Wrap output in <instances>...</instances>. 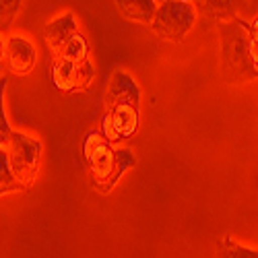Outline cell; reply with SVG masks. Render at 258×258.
Here are the masks:
<instances>
[{
    "label": "cell",
    "instance_id": "1",
    "mask_svg": "<svg viewBox=\"0 0 258 258\" xmlns=\"http://www.w3.org/2000/svg\"><path fill=\"white\" fill-rule=\"evenodd\" d=\"M141 126V87L126 71H116L107 83L101 133L110 143L133 139Z\"/></svg>",
    "mask_w": 258,
    "mask_h": 258
},
{
    "label": "cell",
    "instance_id": "2",
    "mask_svg": "<svg viewBox=\"0 0 258 258\" xmlns=\"http://www.w3.org/2000/svg\"><path fill=\"white\" fill-rule=\"evenodd\" d=\"M83 159L87 176L97 192H110L118 186L122 176L137 163L131 149H118L105 139L101 128H93L83 137Z\"/></svg>",
    "mask_w": 258,
    "mask_h": 258
},
{
    "label": "cell",
    "instance_id": "3",
    "mask_svg": "<svg viewBox=\"0 0 258 258\" xmlns=\"http://www.w3.org/2000/svg\"><path fill=\"white\" fill-rule=\"evenodd\" d=\"M5 149L15 178L25 188L33 186L44 159V143L39 141V137L25 131H13Z\"/></svg>",
    "mask_w": 258,
    "mask_h": 258
},
{
    "label": "cell",
    "instance_id": "4",
    "mask_svg": "<svg viewBox=\"0 0 258 258\" xmlns=\"http://www.w3.org/2000/svg\"><path fill=\"white\" fill-rule=\"evenodd\" d=\"M197 25V11L188 0H163L157 5L151 27L163 41H184Z\"/></svg>",
    "mask_w": 258,
    "mask_h": 258
},
{
    "label": "cell",
    "instance_id": "5",
    "mask_svg": "<svg viewBox=\"0 0 258 258\" xmlns=\"http://www.w3.org/2000/svg\"><path fill=\"white\" fill-rule=\"evenodd\" d=\"M37 64V48L35 44L21 33H9L5 41V58L3 69L15 77H27L33 73Z\"/></svg>",
    "mask_w": 258,
    "mask_h": 258
},
{
    "label": "cell",
    "instance_id": "6",
    "mask_svg": "<svg viewBox=\"0 0 258 258\" xmlns=\"http://www.w3.org/2000/svg\"><path fill=\"white\" fill-rule=\"evenodd\" d=\"M79 29V21L75 17V13L67 11V13H60L58 17H54L52 21H48L46 27H44V39H46V46L48 50L56 56L62 46L77 33Z\"/></svg>",
    "mask_w": 258,
    "mask_h": 258
},
{
    "label": "cell",
    "instance_id": "7",
    "mask_svg": "<svg viewBox=\"0 0 258 258\" xmlns=\"http://www.w3.org/2000/svg\"><path fill=\"white\" fill-rule=\"evenodd\" d=\"M118 11L133 23L139 25H151L157 3L155 0H114Z\"/></svg>",
    "mask_w": 258,
    "mask_h": 258
},
{
    "label": "cell",
    "instance_id": "8",
    "mask_svg": "<svg viewBox=\"0 0 258 258\" xmlns=\"http://www.w3.org/2000/svg\"><path fill=\"white\" fill-rule=\"evenodd\" d=\"M77 67L79 64L69 62L60 56L52 60V83L62 93H77Z\"/></svg>",
    "mask_w": 258,
    "mask_h": 258
},
{
    "label": "cell",
    "instance_id": "9",
    "mask_svg": "<svg viewBox=\"0 0 258 258\" xmlns=\"http://www.w3.org/2000/svg\"><path fill=\"white\" fill-rule=\"evenodd\" d=\"M195 7L197 13L227 23V21L235 19V0H188Z\"/></svg>",
    "mask_w": 258,
    "mask_h": 258
},
{
    "label": "cell",
    "instance_id": "10",
    "mask_svg": "<svg viewBox=\"0 0 258 258\" xmlns=\"http://www.w3.org/2000/svg\"><path fill=\"white\" fill-rule=\"evenodd\" d=\"M91 54V48H89V41H87V35H85L83 31H77L67 44L62 46V50L56 54L64 60L69 62H75V64H81L83 60H87Z\"/></svg>",
    "mask_w": 258,
    "mask_h": 258
},
{
    "label": "cell",
    "instance_id": "11",
    "mask_svg": "<svg viewBox=\"0 0 258 258\" xmlns=\"http://www.w3.org/2000/svg\"><path fill=\"white\" fill-rule=\"evenodd\" d=\"M23 190H27V188L15 178L9 157H7V149L0 147V197L13 195V192H23Z\"/></svg>",
    "mask_w": 258,
    "mask_h": 258
},
{
    "label": "cell",
    "instance_id": "12",
    "mask_svg": "<svg viewBox=\"0 0 258 258\" xmlns=\"http://www.w3.org/2000/svg\"><path fill=\"white\" fill-rule=\"evenodd\" d=\"M23 0H0V33H7L19 17Z\"/></svg>",
    "mask_w": 258,
    "mask_h": 258
},
{
    "label": "cell",
    "instance_id": "13",
    "mask_svg": "<svg viewBox=\"0 0 258 258\" xmlns=\"http://www.w3.org/2000/svg\"><path fill=\"white\" fill-rule=\"evenodd\" d=\"M217 256H227V258H258V250L242 246L238 242H233L231 238L223 240L217 248Z\"/></svg>",
    "mask_w": 258,
    "mask_h": 258
},
{
    "label": "cell",
    "instance_id": "14",
    "mask_svg": "<svg viewBox=\"0 0 258 258\" xmlns=\"http://www.w3.org/2000/svg\"><path fill=\"white\" fill-rule=\"evenodd\" d=\"M5 91H7V79L0 77V147H5L11 133L15 128L11 126L9 118H7V110H5Z\"/></svg>",
    "mask_w": 258,
    "mask_h": 258
},
{
    "label": "cell",
    "instance_id": "15",
    "mask_svg": "<svg viewBox=\"0 0 258 258\" xmlns=\"http://www.w3.org/2000/svg\"><path fill=\"white\" fill-rule=\"evenodd\" d=\"M93 81H95V67L91 58H87L77 67V93L87 91Z\"/></svg>",
    "mask_w": 258,
    "mask_h": 258
},
{
    "label": "cell",
    "instance_id": "16",
    "mask_svg": "<svg viewBox=\"0 0 258 258\" xmlns=\"http://www.w3.org/2000/svg\"><path fill=\"white\" fill-rule=\"evenodd\" d=\"M248 50H250L252 69L254 73H258V17L248 25Z\"/></svg>",
    "mask_w": 258,
    "mask_h": 258
},
{
    "label": "cell",
    "instance_id": "17",
    "mask_svg": "<svg viewBox=\"0 0 258 258\" xmlns=\"http://www.w3.org/2000/svg\"><path fill=\"white\" fill-rule=\"evenodd\" d=\"M5 41H7V35L0 33V67H3V58H5Z\"/></svg>",
    "mask_w": 258,
    "mask_h": 258
},
{
    "label": "cell",
    "instance_id": "18",
    "mask_svg": "<svg viewBox=\"0 0 258 258\" xmlns=\"http://www.w3.org/2000/svg\"><path fill=\"white\" fill-rule=\"evenodd\" d=\"M256 75H258V73H256Z\"/></svg>",
    "mask_w": 258,
    "mask_h": 258
}]
</instances>
